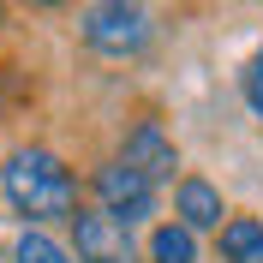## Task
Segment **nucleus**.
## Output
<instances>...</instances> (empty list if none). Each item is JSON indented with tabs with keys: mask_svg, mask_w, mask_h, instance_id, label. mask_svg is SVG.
<instances>
[{
	"mask_svg": "<svg viewBox=\"0 0 263 263\" xmlns=\"http://www.w3.org/2000/svg\"><path fill=\"white\" fill-rule=\"evenodd\" d=\"M78 36L102 54V60H132V54H144V48H149L156 24H149L144 6L108 0V6H84V12H78Z\"/></svg>",
	"mask_w": 263,
	"mask_h": 263,
	"instance_id": "f03ea898",
	"label": "nucleus"
},
{
	"mask_svg": "<svg viewBox=\"0 0 263 263\" xmlns=\"http://www.w3.org/2000/svg\"><path fill=\"white\" fill-rule=\"evenodd\" d=\"M0 18H6V12H0Z\"/></svg>",
	"mask_w": 263,
	"mask_h": 263,
	"instance_id": "f8f14e48",
	"label": "nucleus"
},
{
	"mask_svg": "<svg viewBox=\"0 0 263 263\" xmlns=\"http://www.w3.org/2000/svg\"><path fill=\"white\" fill-rule=\"evenodd\" d=\"M114 162L132 167L138 180L162 185V180L180 174V144H174V132H167L162 120H132L126 138H120V156H114Z\"/></svg>",
	"mask_w": 263,
	"mask_h": 263,
	"instance_id": "7ed1b4c3",
	"label": "nucleus"
},
{
	"mask_svg": "<svg viewBox=\"0 0 263 263\" xmlns=\"http://www.w3.org/2000/svg\"><path fill=\"white\" fill-rule=\"evenodd\" d=\"M149 263H197V233L180 221H156L149 228Z\"/></svg>",
	"mask_w": 263,
	"mask_h": 263,
	"instance_id": "6e6552de",
	"label": "nucleus"
},
{
	"mask_svg": "<svg viewBox=\"0 0 263 263\" xmlns=\"http://www.w3.org/2000/svg\"><path fill=\"white\" fill-rule=\"evenodd\" d=\"M0 120H6V96H0Z\"/></svg>",
	"mask_w": 263,
	"mask_h": 263,
	"instance_id": "9b49d317",
	"label": "nucleus"
},
{
	"mask_svg": "<svg viewBox=\"0 0 263 263\" xmlns=\"http://www.w3.org/2000/svg\"><path fill=\"white\" fill-rule=\"evenodd\" d=\"M0 192L12 203V215H24V228H48V221H72L78 215V174L42 144H24L6 156Z\"/></svg>",
	"mask_w": 263,
	"mask_h": 263,
	"instance_id": "f257e3e1",
	"label": "nucleus"
},
{
	"mask_svg": "<svg viewBox=\"0 0 263 263\" xmlns=\"http://www.w3.org/2000/svg\"><path fill=\"white\" fill-rule=\"evenodd\" d=\"M72 263H138V246H132V228H120L114 215L102 210H78L72 221Z\"/></svg>",
	"mask_w": 263,
	"mask_h": 263,
	"instance_id": "39448f33",
	"label": "nucleus"
},
{
	"mask_svg": "<svg viewBox=\"0 0 263 263\" xmlns=\"http://www.w3.org/2000/svg\"><path fill=\"white\" fill-rule=\"evenodd\" d=\"M239 102L251 108V120H263V42L251 48V60L239 66Z\"/></svg>",
	"mask_w": 263,
	"mask_h": 263,
	"instance_id": "9d476101",
	"label": "nucleus"
},
{
	"mask_svg": "<svg viewBox=\"0 0 263 263\" xmlns=\"http://www.w3.org/2000/svg\"><path fill=\"white\" fill-rule=\"evenodd\" d=\"M228 197H221V185L215 180H203V174H180L174 180V221L180 228H192V233H221V221H228Z\"/></svg>",
	"mask_w": 263,
	"mask_h": 263,
	"instance_id": "423d86ee",
	"label": "nucleus"
},
{
	"mask_svg": "<svg viewBox=\"0 0 263 263\" xmlns=\"http://www.w3.org/2000/svg\"><path fill=\"white\" fill-rule=\"evenodd\" d=\"M215 251H221V263H263V221L257 215H228L221 233H215Z\"/></svg>",
	"mask_w": 263,
	"mask_h": 263,
	"instance_id": "0eeeda50",
	"label": "nucleus"
},
{
	"mask_svg": "<svg viewBox=\"0 0 263 263\" xmlns=\"http://www.w3.org/2000/svg\"><path fill=\"white\" fill-rule=\"evenodd\" d=\"M90 192H96V210L114 215L120 228H138V221L156 215V185L138 180V174L120 167V162H102L96 174H90Z\"/></svg>",
	"mask_w": 263,
	"mask_h": 263,
	"instance_id": "20e7f679",
	"label": "nucleus"
},
{
	"mask_svg": "<svg viewBox=\"0 0 263 263\" xmlns=\"http://www.w3.org/2000/svg\"><path fill=\"white\" fill-rule=\"evenodd\" d=\"M12 263H72V251L54 239V233H42V228H24L12 239Z\"/></svg>",
	"mask_w": 263,
	"mask_h": 263,
	"instance_id": "1a4fd4ad",
	"label": "nucleus"
}]
</instances>
